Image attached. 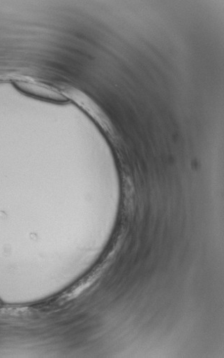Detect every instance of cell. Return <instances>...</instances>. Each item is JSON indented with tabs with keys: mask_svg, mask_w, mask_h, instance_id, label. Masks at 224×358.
<instances>
[{
	"mask_svg": "<svg viewBox=\"0 0 224 358\" xmlns=\"http://www.w3.org/2000/svg\"><path fill=\"white\" fill-rule=\"evenodd\" d=\"M15 85L24 94L43 99L64 101L65 98L49 85L30 81H17Z\"/></svg>",
	"mask_w": 224,
	"mask_h": 358,
	"instance_id": "6da1fadb",
	"label": "cell"
}]
</instances>
